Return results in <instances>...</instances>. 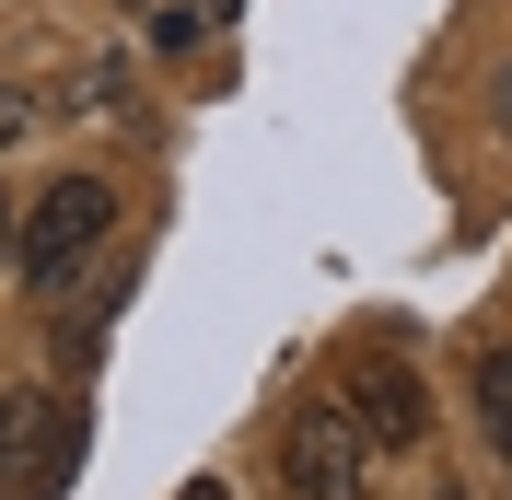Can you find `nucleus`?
<instances>
[{
	"label": "nucleus",
	"mask_w": 512,
	"mask_h": 500,
	"mask_svg": "<svg viewBox=\"0 0 512 500\" xmlns=\"http://www.w3.org/2000/svg\"><path fill=\"white\" fill-rule=\"evenodd\" d=\"M187 500H222V477H187Z\"/></svg>",
	"instance_id": "9d476101"
},
{
	"label": "nucleus",
	"mask_w": 512,
	"mask_h": 500,
	"mask_svg": "<svg viewBox=\"0 0 512 500\" xmlns=\"http://www.w3.org/2000/svg\"><path fill=\"white\" fill-rule=\"evenodd\" d=\"M198 35H210V0H163V12H152V47H163V59H187Z\"/></svg>",
	"instance_id": "423d86ee"
},
{
	"label": "nucleus",
	"mask_w": 512,
	"mask_h": 500,
	"mask_svg": "<svg viewBox=\"0 0 512 500\" xmlns=\"http://www.w3.org/2000/svg\"><path fill=\"white\" fill-rule=\"evenodd\" d=\"M12 245H24V221H12V210H0V268H12Z\"/></svg>",
	"instance_id": "1a4fd4ad"
},
{
	"label": "nucleus",
	"mask_w": 512,
	"mask_h": 500,
	"mask_svg": "<svg viewBox=\"0 0 512 500\" xmlns=\"http://www.w3.org/2000/svg\"><path fill=\"white\" fill-rule=\"evenodd\" d=\"M12 128H24V94H0V152H12Z\"/></svg>",
	"instance_id": "6e6552de"
},
{
	"label": "nucleus",
	"mask_w": 512,
	"mask_h": 500,
	"mask_svg": "<svg viewBox=\"0 0 512 500\" xmlns=\"http://www.w3.org/2000/svg\"><path fill=\"white\" fill-rule=\"evenodd\" d=\"M489 117H501V128H512V59H501V82H489Z\"/></svg>",
	"instance_id": "0eeeda50"
},
{
	"label": "nucleus",
	"mask_w": 512,
	"mask_h": 500,
	"mask_svg": "<svg viewBox=\"0 0 512 500\" xmlns=\"http://www.w3.org/2000/svg\"><path fill=\"white\" fill-rule=\"evenodd\" d=\"M128 12H152V0H128Z\"/></svg>",
	"instance_id": "9b49d317"
},
{
	"label": "nucleus",
	"mask_w": 512,
	"mask_h": 500,
	"mask_svg": "<svg viewBox=\"0 0 512 500\" xmlns=\"http://www.w3.org/2000/svg\"><path fill=\"white\" fill-rule=\"evenodd\" d=\"M82 466V419L35 384H0V500H59Z\"/></svg>",
	"instance_id": "f03ea898"
},
{
	"label": "nucleus",
	"mask_w": 512,
	"mask_h": 500,
	"mask_svg": "<svg viewBox=\"0 0 512 500\" xmlns=\"http://www.w3.org/2000/svg\"><path fill=\"white\" fill-rule=\"evenodd\" d=\"M338 407L361 419V442H373V454H408V442H431V396H419L408 361H361Z\"/></svg>",
	"instance_id": "20e7f679"
},
{
	"label": "nucleus",
	"mask_w": 512,
	"mask_h": 500,
	"mask_svg": "<svg viewBox=\"0 0 512 500\" xmlns=\"http://www.w3.org/2000/svg\"><path fill=\"white\" fill-rule=\"evenodd\" d=\"M105 233H117V187H94V175H59V187L24 210V245H12V268H24L35 291H70L82 268H94Z\"/></svg>",
	"instance_id": "f257e3e1"
},
{
	"label": "nucleus",
	"mask_w": 512,
	"mask_h": 500,
	"mask_svg": "<svg viewBox=\"0 0 512 500\" xmlns=\"http://www.w3.org/2000/svg\"><path fill=\"white\" fill-rule=\"evenodd\" d=\"M280 477L303 500H361V489H373L361 419H350V407H291V419H280Z\"/></svg>",
	"instance_id": "7ed1b4c3"
},
{
	"label": "nucleus",
	"mask_w": 512,
	"mask_h": 500,
	"mask_svg": "<svg viewBox=\"0 0 512 500\" xmlns=\"http://www.w3.org/2000/svg\"><path fill=\"white\" fill-rule=\"evenodd\" d=\"M443 500H454V489H443Z\"/></svg>",
	"instance_id": "f8f14e48"
},
{
	"label": "nucleus",
	"mask_w": 512,
	"mask_h": 500,
	"mask_svg": "<svg viewBox=\"0 0 512 500\" xmlns=\"http://www.w3.org/2000/svg\"><path fill=\"white\" fill-rule=\"evenodd\" d=\"M466 396H478V431H489V442H501V454H512V349H489V361H478V384H466Z\"/></svg>",
	"instance_id": "39448f33"
}]
</instances>
